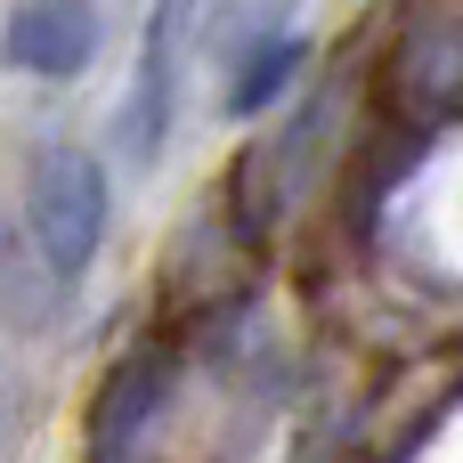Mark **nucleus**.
Returning <instances> with one entry per match:
<instances>
[{
  "label": "nucleus",
  "mask_w": 463,
  "mask_h": 463,
  "mask_svg": "<svg viewBox=\"0 0 463 463\" xmlns=\"http://www.w3.org/2000/svg\"><path fill=\"white\" fill-rule=\"evenodd\" d=\"M106 212H114L106 163L90 146H41L33 187H24V244L41 252V269L57 285L90 277V260L106 244Z\"/></svg>",
  "instance_id": "f257e3e1"
},
{
  "label": "nucleus",
  "mask_w": 463,
  "mask_h": 463,
  "mask_svg": "<svg viewBox=\"0 0 463 463\" xmlns=\"http://www.w3.org/2000/svg\"><path fill=\"white\" fill-rule=\"evenodd\" d=\"M0 423H8V399H0Z\"/></svg>",
  "instance_id": "6e6552de"
},
{
  "label": "nucleus",
  "mask_w": 463,
  "mask_h": 463,
  "mask_svg": "<svg viewBox=\"0 0 463 463\" xmlns=\"http://www.w3.org/2000/svg\"><path fill=\"white\" fill-rule=\"evenodd\" d=\"M98 49H106L98 0H24L0 33L8 73H33V81H73V73H90Z\"/></svg>",
  "instance_id": "39448f33"
},
{
  "label": "nucleus",
  "mask_w": 463,
  "mask_h": 463,
  "mask_svg": "<svg viewBox=\"0 0 463 463\" xmlns=\"http://www.w3.org/2000/svg\"><path fill=\"white\" fill-rule=\"evenodd\" d=\"M195 8H203V0H146V41H138V73H130V106H122V155H130V163H155V155L171 146Z\"/></svg>",
  "instance_id": "7ed1b4c3"
},
{
  "label": "nucleus",
  "mask_w": 463,
  "mask_h": 463,
  "mask_svg": "<svg viewBox=\"0 0 463 463\" xmlns=\"http://www.w3.org/2000/svg\"><path fill=\"white\" fill-rule=\"evenodd\" d=\"M65 301V285L41 269V252H24V228L0 220V326H49Z\"/></svg>",
  "instance_id": "0eeeda50"
},
{
  "label": "nucleus",
  "mask_w": 463,
  "mask_h": 463,
  "mask_svg": "<svg viewBox=\"0 0 463 463\" xmlns=\"http://www.w3.org/2000/svg\"><path fill=\"white\" fill-rule=\"evenodd\" d=\"M463 106V24L456 0L407 8L391 57H383V122H407L423 138H439Z\"/></svg>",
  "instance_id": "f03ea898"
},
{
  "label": "nucleus",
  "mask_w": 463,
  "mask_h": 463,
  "mask_svg": "<svg viewBox=\"0 0 463 463\" xmlns=\"http://www.w3.org/2000/svg\"><path fill=\"white\" fill-rule=\"evenodd\" d=\"M309 33H293V24H277V33H260L244 57H228V90H220V114H236V122H260V114H277L293 90H301V73H309Z\"/></svg>",
  "instance_id": "423d86ee"
},
{
  "label": "nucleus",
  "mask_w": 463,
  "mask_h": 463,
  "mask_svg": "<svg viewBox=\"0 0 463 463\" xmlns=\"http://www.w3.org/2000/svg\"><path fill=\"white\" fill-rule=\"evenodd\" d=\"M171 383H179V350H171V342L130 350V358L106 374L98 407H90V463H138L146 456V439H155V423H163V407H171Z\"/></svg>",
  "instance_id": "20e7f679"
}]
</instances>
